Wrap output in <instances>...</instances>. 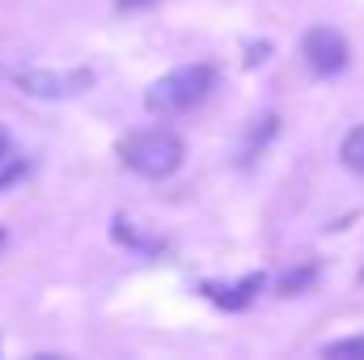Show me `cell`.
Returning <instances> with one entry per match:
<instances>
[{"label": "cell", "mask_w": 364, "mask_h": 360, "mask_svg": "<svg viewBox=\"0 0 364 360\" xmlns=\"http://www.w3.org/2000/svg\"><path fill=\"white\" fill-rule=\"evenodd\" d=\"M4 153H9V136L0 132V157H4Z\"/></svg>", "instance_id": "13"}, {"label": "cell", "mask_w": 364, "mask_h": 360, "mask_svg": "<svg viewBox=\"0 0 364 360\" xmlns=\"http://www.w3.org/2000/svg\"><path fill=\"white\" fill-rule=\"evenodd\" d=\"M110 238H114V242H123V246H132V250H140V255H161V250H166V242H161V238H153V233L136 229L127 216H114V221H110Z\"/></svg>", "instance_id": "6"}, {"label": "cell", "mask_w": 364, "mask_h": 360, "mask_svg": "<svg viewBox=\"0 0 364 360\" xmlns=\"http://www.w3.org/2000/svg\"><path fill=\"white\" fill-rule=\"evenodd\" d=\"M93 85L90 68H26L17 73V90L30 97H47V102H64L77 97Z\"/></svg>", "instance_id": "3"}, {"label": "cell", "mask_w": 364, "mask_h": 360, "mask_svg": "<svg viewBox=\"0 0 364 360\" xmlns=\"http://www.w3.org/2000/svg\"><path fill=\"white\" fill-rule=\"evenodd\" d=\"M301 55H305V64H309L314 77H339L348 68V60H352L348 38L339 30H331V26H314L301 38Z\"/></svg>", "instance_id": "4"}, {"label": "cell", "mask_w": 364, "mask_h": 360, "mask_svg": "<svg viewBox=\"0 0 364 360\" xmlns=\"http://www.w3.org/2000/svg\"><path fill=\"white\" fill-rule=\"evenodd\" d=\"M259 288H263V271H255V275H242V280H233V284H203L199 292H203L212 305H220V309L237 314V309H246V305L259 297Z\"/></svg>", "instance_id": "5"}, {"label": "cell", "mask_w": 364, "mask_h": 360, "mask_svg": "<svg viewBox=\"0 0 364 360\" xmlns=\"http://www.w3.org/2000/svg\"><path fill=\"white\" fill-rule=\"evenodd\" d=\"M326 356H364V335H352V339H335V344H326Z\"/></svg>", "instance_id": "10"}, {"label": "cell", "mask_w": 364, "mask_h": 360, "mask_svg": "<svg viewBox=\"0 0 364 360\" xmlns=\"http://www.w3.org/2000/svg\"><path fill=\"white\" fill-rule=\"evenodd\" d=\"M216 81H220L216 64H182V68L157 77V81L149 85L144 106H149L153 115H186V110H195V106H203V102L212 97Z\"/></svg>", "instance_id": "1"}, {"label": "cell", "mask_w": 364, "mask_h": 360, "mask_svg": "<svg viewBox=\"0 0 364 360\" xmlns=\"http://www.w3.org/2000/svg\"><path fill=\"white\" fill-rule=\"evenodd\" d=\"M119 157L140 179H170L182 166V140L166 127H144L119 144Z\"/></svg>", "instance_id": "2"}, {"label": "cell", "mask_w": 364, "mask_h": 360, "mask_svg": "<svg viewBox=\"0 0 364 360\" xmlns=\"http://www.w3.org/2000/svg\"><path fill=\"white\" fill-rule=\"evenodd\" d=\"M267 51H272L267 43H255V47H246V64H263V60H267Z\"/></svg>", "instance_id": "11"}, {"label": "cell", "mask_w": 364, "mask_h": 360, "mask_svg": "<svg viewBox=\"0 0 364 360\" xmlns=\"http://www.w3.org/2000/svg\"><path fill=\"white\" fill-rule=\"evenodd\" d=\"M339 153H343V166H348L352 174H360V179H364V123H360V127H352V132L343 136V149H339Z\"/></svg>", "instance_id": "7"}, {"label": "cell", "mask_w": 364, "mask_h": 360, "mask_svg": "<svg viewBox=\"0 0 364 360\" xmlns=\"http://www.w3.org/2000/svg\"><path fill=\"white\" fill-rule=\"evenodd\" d=\"M314 275H318V268H314V263H309V268H301V271H292V275H279V292L296 297V292H301V288H305Z\"/></svg>", "instance_id": "9"}, {"label": "cell", "mask_w": 364, "mask_h": 360, "mask_svg": "<svg viewBox=\"0 0 364 360\" xmlns=\"http://www.w3.org/2000/svg\"><path fill=\"white\" fill-rule=\"evenodd\" d=\"M0 242H4V233H0Z\"/></svg>", "instance_id": "14"}, {"label": "cell", "mask_w": 364, "mask_h": 360, "mask_svg": "<svg viewBox=\"0 0 364 360\" xmlns=\"http://www.w3.org/2000/svg\"><path fill=\"white\" fill-rule=\"evenodd\" d=\"M26 174H30V162H26V157H17V162H13L9 153L0 157V191H9V186H17V182L26 179Z\"/></svg>", "instance_id": "8"}, {"label": "cell", "mask_w": 364, "mask_h": 360, "mask_svg": "<svg viewBox=\"0 0 364 360\" xmlns=\"http://www.w3.org/2000/svg\"><path fill=\"white\" fill-rule=\"evenodd\" d=\"M144 4H153V0H114L119 13H136V9H144Z\"/></svg>", "instance_id": "12"}]
</instances>
